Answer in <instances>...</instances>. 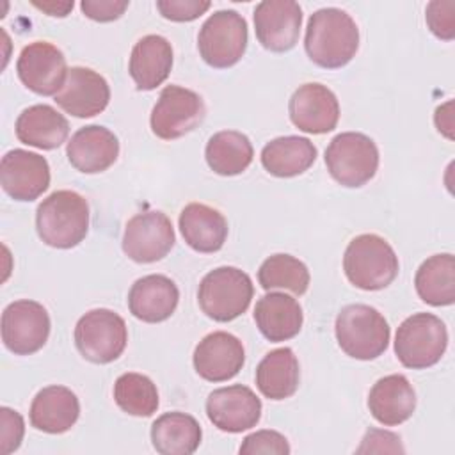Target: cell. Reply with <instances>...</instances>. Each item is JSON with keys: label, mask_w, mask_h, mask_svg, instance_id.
<instances>
[{"label": "cell", "mask_w": 455, "mask_h": 455, "mask_svg": "<svg viewBox=\"0 0 455 455\" xmlns=\"http://www.w3.org/2000/svg\"><path fill=\"white\" fill-rule=\"evenodd\" d=\"M176 242L171 219L158 210L133 215L123 235L124 254L137 263H155L165 258Z\"/></svg>", "instance_id": "12"}, {"label": "cell", "mask_w": 455, "mask_h": 455, "mask_svg": "<svg viewBox=\"0 0 455 455\" xmlns=\"http://www.w3.org/2000/svg\"><path fill=\"white\" fill-rule=\"evenodd\" d=\"M50 336V315L36 300L11 302L2 313V341L16 355H30L44 347Z\"/></svg>", "instance_id": "11"}, {"label": "cell", "mask_w": 455, "mask_h": 455, "mask_svg": "<svg viewBox=\"0 0 455 455\" xmlns=\"http://www.w3.org/2000/svg\"><path fill=\"white\" fill-rule=\"evenodd\" d=\"M180 231L197 252H217L228 238L226 217L203 203H190L180 213Z\"/></svg>", "instance_id": "27"}, {"label": "cell", "mask_w": 455, "mask_h": 455, "mask_svg": "<svg viewBox=\"0 0 455 455\" xmlns=\"http://www.w3.org/2000/svg\"><path fill=\"white\" fill-rule=\"evenodd\" d=\"M114 400L117 407L130 416L149 418L158 409L156 386L149 377L135 371L117 377L114 384Z\"/></svg>", "instance_id": "34"}, {"label": "cell", "mask_w": 455, "mask_h": 455, "mask_svg": "<svg viewBox=\"0 0 455 455\" xmlns=\"http://www.w3.org/2000/svg\"><path fill=\"white\" fill-rule=\"evenodd\" d=\"M325 165L339 185L348 188L363 187L377 172V144L359 132L338 133L325 149Z\"/></svg>", "instance_id": "8"}, {"label": "cell", "mask_w": 455, "mask_h": 455, "mask_svg": "<svg viewBox=\"0 0 455 455\" xmlns=\"http://www.w3.org/2000/svg\"><path fill=\"white\" fill-rule=\"evenodd\" d=\"M18 78L36 94L55 96L68 76L64 53L48 41H34L27 44L16 62Z\"/></svg>", "instance_id": "13"}, {"label": "cell", "mask_w": 455, "mask_h": 455, "mask_svg": "<svg viewBox=\"0 0 455 455\" xmlns=\"http://www.w3.org/2000/svg\"><path fill=\"white\" fill-rule=\"evenodd\" d=\"M254 322L259 332L274 343L295 338L304 322L300 304L279 291H268L263 295L254 307Z\"/></svg>", "instance_id": "25"}, {"label": "cell", "mask_w": 455, "mask_h": 455, "mask_svg": "<svg viewBox=\"0 0 455 455\" xmlns=\"http://www.w3.org/2000/svg\"><path fill=\"white\" fill-rule=\"evenodd\" d=\"M0 183L14 201H34L50 187L48 160L27 149H11L0 162Z\"/></svg>", "instance_id": "15"}, {"label": "cell", "mask_w": 455, "mask_h": 455, "mask_svg": "<svg viewBox=\"0 0 455 455\" xmlns=\"http://www.w3.org/2000/svg\"><path fill=\"white\" fill-rule=\"evenodd\" d=\"M334 332L341 350L359 361H371L382 355L391 336L384 315L368 304L345 306L336 316Z\"/></svg>", "instance_id": "4"}, {"label": "cell", "mask_w": 455, "mask_h": 455, "mask_svg": "<svg viewBox=\"0 0 455 455\" xmlns=\"http://www.w3.org/2000/svg\"><path fill=\"white\" fill-rule=\"evenodd\" d=\"M370 451H377V453H386V451H403L402 444H400V437L393 432L387 430H377V428H370L366 432V435L363 437V444L357 448V453H370Z\"/></svg>", "instance_id": "40"}, {"label": "cell", "mask_w": 455, "mask_h": 455, "mask_svg": "<svg viewBox=\"0 0 455 455\" xmlns=\"http://www.w3.org/2000/svg\"><path fill=\"white\" fill-rule=\"evenodd\" d=\"M395 249L379 235L364 233L352 238L343 254L347 279L361 290L377 291L389 286L398 274Z\"/></svg>", "instance_id": "3"}, {"label": "cell", "mask_w": 455, "mask_h": 455, "mask_svg": "<svg viewBox=\"0 0 455 455\" xmlns=\"http://www.w3.org/2000/svg\"><path fill=\"white\" fill-rule=\"evenodd\" d=\"M371 416L384 427L407 421L416 409V393L405 375L393 373L379 379L368 395Z\"/></svg>", "instance_id": "22"}, {"label": "cell", "mask_w": 455, "mask_h": 455, "mask_svg": "<svg viewBox=\"0 0 455 455\" xmlns=\"http://www.w3.org/2000/svg\"><path fill=\"white\" fill-rule=\"evenodd\" d=\"M180 290L172 279L162 274H149L137 279L128 291L130 313L146 323L167 320L178 307Z\"/></svg>", "instance_id": "21"}, {"label": "cell", "mask_w": 455, "mask_h": 455, "mask_svg": "<svg viewBox=\"0 0 455 455\" xmlns=\"http://www.w3.org/2000/svg\"><path fill=\"white\" fill-rule=\"evenodd\" d=\"M172 69V46L158 36L140 37L130 53L128 73L139 91H153L162 85Z\"/></svg>", "instance_id": "23"}, {"label": "cell", "mask_w": 455, "mask_h": 455, "mask_svg": "<svg viewBox=\"0 0 455 455\" xmlns=\"http://www.w3.org/2000/svg\"><path fill=\"white\" fill-rule=\"evenodd\" d=\"M110 101L108 82L91 68L73 66L68 71L55 103L75 117H92L107 108Z\"/></svg>", "instance_id": "19"}, {"label": "cell", "mask_w": 455, "mask_h": 455, "mask_svg": "<svg viewBox=\"0 0 455 455\" xmlns=\"http://www.w3.org/2000/svg\"><path fill=\"white\" fill-rule=\"evenodd\" d=\"M316 146L299 135L277 137L267 142L261 149V165L277 178H293L306 172L316 160Z\"/></svg>", "instance_id": "28"}, {"label": "cell", "mask_w": 455, "mask_h": 455, "mask_svg": "<svg viewBox=\"0 0 455 455\" xmlns=\"http://www.w3.org/2000/svg\"><path fill=\"white\" fill-rule=\"evenodd\" d=\"M446 347V325L432 313H414L396 329L395 354L405 368L423 370L437 364Z\"/></svg>", "instance_id": "6"}, {"label": "cell", "mask_w": 455, "mask_h": 455, "mask_svg": "<svg viewBox=\"0 0 455 455\" xmlns=\"http://www.w3.org/2000/svg\"><path fill=\"white\" fill-rule=\"evenodd\" d=\"M126 343V323L112 309H91L76 322L75 345L91 363L107 364L116 361L124 352Z\"/></svg>", "instance_id": "9"}, {"label": "cell", "mask_w": 455, "mask_h": 455, "mask_svg": "<svg viewBox=\"0 0 455 455\" xmlns=\"http://www.w3.org/2000/svg\"><path fill=\"white\" fill-rule=\"evenodd\" d=\"M418 297L430 306H451L455 302V258L450 252L427 258L414 275Z\"/></svg>", "instance_id": "31"}, {"label": "cell", "mask_w": 455, "mask_h": 455, "mask_svg": "<svg viewBox=\"0 0 455 455\" xmlns=\"http://www.w3.org/2000/svg\"><path fill=\"white\" fill-rule=\"evenodd\" d=\"M14 132L18 140L27 146L55 149L66 142L69 135V123L53 107L39 103L27 107L18 116Z\"/></svg>", "instance_id": "26"}, {"label": "cell", "mask_w": 455, "mask_h": 455, "mask_svg": "<svg viewBox=\"0 0 455 455\" xmlns=\"http://www.w3.org/2000/svg\"><path fill=\"white\" fill-rule=\"evenodd\" d=\"M254 286L243 270L219 267L210 270L199 283L197 302L203 313L215 322H231L247 311Z\"/></svg>", "instance_id": "5"}, {"label": "cell", "mask_w": 455, "mask_h": 455, "mask_svg": "<svg viewBox=\"0 0 455 455\" xmlns=\"http://www.w3.org/2000/svg\"><path fill=\"white\" fill-rule=\"evenodd\" d=\"M194 368L208 382H224L233 379L245 363L242 341L226 331L206 334L194 350Z\"/></svg>", "instance_id": "18"}, {"label": "cell", "mask_w": 455, "mask_h": 455, "mask_svg": "<svg viewBox=\"0 0 455 455\" xmlns=\"http://www.w3.org/2000/svg\"><path fill=\"white\" fill-rule=\"evenodd\" d=\"M204 156L213 172L220 176H236L251 165L254 149L249 137L242 132L222 130L208 139Z\"/></svg>", "instance_id": "32"}, {"label": "cell", "mask_w": 455, "mask_h": 455, "mask_svg": "<svg viewBox=\"0 0 455 455\" xmlns=\"http://www.w3.org/2000/svg\"><path fill=\"white\" fill-rule=\"evenodd\" d=\"M455 2L434 0L427 5L425 20L432 34L439 39L451 41L455 37Z\"/></svg>", "instance_id": "35"}, {"label": "cell", "mask_w": 455, "mask_h": 455, "mask_svg": "<svg viewBox=\"0 0 455 455\" xmlns=\"http://www.w3.org/2000/svg\"><path fill=\"white\" fill-rule=\"evenodd\" d=\"M128 5V0H82L80 9L87 18L107 23L121 18Z\"/></svg>", "instance_id": "39"}, {"label": "cell", "mask_w": 455, "mask_h": 455, "mask_svg": "<svg viewBox=\"0 0 455 455\" xmlns=\"http://www.w3.org/2000/svg\"><path fill=\"white\" fill-rule=\"evenodd\" d=\"M34 7L41 9L43 12H46L48 16H59V18H64L68 16V12L73 9V0L71 2H55V0H50V2H32Z\"/></svg>", "instance_id": "41"}, {"label": "cell", "mask_w": 455, "mask_h": 455, "mask_svg": "<svg viewBox=\"0 0 455 455\" xmlns=\"http://www.w3.org/2000/svg\"><path fill=\"white\" fill-rule=\"evenodd\" d=\"M309 279L307 267L291 254H274L258 270V281L265 291L284 290L293 295H304Z\"/></svg>", "instance_id": "33"}, {"label": "cell", "mask_w": 455, "mask_h": 455, "mask_svg": "<svg viewBox=\"0 0 455 455\" xmlns=\"http://www.w3.org/2000/svg\"><path fill=\"white\" fill-rule=\"evenodd\" d=\"M208 0H158L156 9L165 20L192 21L210 9Z\"/></svg>", "instance_id": "38"}, {"label": "cell", "mask_w": 455, "mask_h": 455, "mask_svg": "<svg viewBox=\"0 0 455 455\" xmlns=\"http://www.w3.org/2000/svg\"><path fill=\"white\" fill-rule=\"evenodd\" d=\"M304 48L307 57L320 68H343L359 48V28L352 16L338 7L318 9L309 16Z\"/></svg>", "instance_id": "1"}, {"label": "cell", "mask_w": 455, "mask_h": 455, "mask_svg": "<svg viewBox=\"0 0 455 455\" xmlns=\"http://www.w3.org/2000/svg\"><path fill=\"white\" fill-rule=\"evenodd\" d=\"M299 379V361L288 347L270 350L256 368V386L268 400H284L295 395Z\"/></svg>", "instance_id": "30"}, {"label": "cell", "mask_w": 455, "mask_h": 455, "mask_svg": "<svg viewBox=\"0 0 455 455\" xmlns=\"http://www.w3.org/2000/svg\"><path fill=\"white\" fill-rule=\"evenodd\" d=\"M36 229L39 238L55 249L78 245L89 231V204L75 190H55L37 206Z\"/></svg>", "instance_id": "2"}, {"label": "cell", "mask_w": 455, "mask_h": 455, "mask_svg": "<svg viewBox=\"0 0 455 455\" xmlns=\"http://www.w3.org/2000/svg\"><path fill=\"white\" fill-rule=\"evenodd\" d=\"M288 112L291 123L300 132L322 135L336 128L339 119V103L327 85L309 82L291 94Z\"/></svg>", "instance_id": "17"}, {"label": "cell", "mask_w": 455, "mask_h": 455, "mask_svg": "<svg viewBox=\"0 0 455 455\" xmlns=\"http://www.w3.org/2000/svg\"><path fill=\"white\" fill-rule=\"evenodd\" d=\"M30 425L46 434L68 432L80 416L78 396L66 386H46L32 400Z\"/></svg>", "instance_id": "24"}, {"label": "cell", "mask_w": 455, "mask_h": 455, "mask_svg": "<svg viewBox=\"0 0 455 455\" xmlns=\"http://www.w3.org/2000/svg\"><path fill=\"white\" fill-rule=\"evenodd\" d=\"M302 9L293 0H265L254 9V30L263 48L283 53L291 50L300 34Z\"/></svg>", "instance_id": "16"}, {"label": "cell", "mask_w": 455, "mask_h": 455, "mask_svg": "<svg viewBox=\"0 0 455 455\" xmlns=\"http://www.w3.org/2000/svg\"><path fill=\"white\" fill-rule=\"evenodd\" d=\"M0 453L9 455L20 448L25 434V423L20 412L2 407L0 409Z\"/></svg>", "instance_id": "37"}, {"label": "cell", "mask_w": 455, "mask_h": 455, "mask_svg": "<svg viewBox=\"0 0 455 455\" xmlns=\"http://www.w3.org/2000/svg\"><path fill=\"white\" fill-rule=\"evenodd\" d=\"M240 453L252 455V453H275V455H288L290 444L286 437L275 430H258L249 434L243 443L240 444Z\"/></svg>", "instance_id": "36"}, {"label": "cell", "mask_w": 455, "mask_h": 455, "mask_svg": "<svg viewBox=\"0 0 455 455\" xmlns=\"http://www.w3.org/2000/svg\"><path fill=\"white\" fill-rule=\"evenodd\" d=\"M451 101H448L446 105H443V107H437V110H435V126H437V130L441 132V133H444L448 139H451L453 135H451V126H453V123H451V114H450V108H451Z\"/></svg>", "instance_id": "42"}, {"label": "cell", "mask_w": 455, "mask_h": 455, "mask_svg": "<svg viewBox=\"0 0 455 455\" xmlns=\"http://www.w3.org/2000/svg\"><path fill=\"white\" fill-rule=\"evenodd\" d=\"M249 41L247 21L233 9L210 14L199 28L197 50L203 60L217 69L235 66L245 53Z\"/></svg>", "instance_id": "7"}, {"label": "cell", "mask_w": 455, "mask_h": 455, "mask_svg": "<svg viewBox=\"0 0 455 455\" xmlns=\"http://www.w3.org/2000/svg\"><path fill=\"white\" fill-rule=\"evenodd\" d=\"M203 430L187 412H165L151 425L153 448L162 455H190L201 444Z\"/></svg>", "instance_id": "29"}, {"label": "cell", "mask_w": 455, "mask_h": 455, "mask_svg": "<svg viewBox=\"0 0 455 455\" xmlns=\"http://www.w3.org/2000/svg\"><path fill=\"white\" fill-rule=\"evenodd\" d=\"M66 155L76 171L96 174L107 171L117 160L119 140L108 128L89 124L71 135Z\"/></svg>", "instance_id": "20"}, {"label": "cell", "mask_w": 455, "mask_h": 455, "mask_svg": "<svg viewBox=\"0 0 455 455\" xmlns=\"http://www.w3.org/2000/svg\"><path fill=\"white\" fill-rule=\"evenodd\" d=\"M204 114L206 107L197 92L180 85H167L151 110V132L162 140H174L197 128Z\"/></svg>", "instance_id": "10"}, {"label": "cell", "mask_w": 455, "mask_h": 455, "mask_svg": "<svg viewBox=\"0 0 455 455\" xmlns=\"http://www.w3.org/2000/svg\"><path fill=\"white\" fill-rule=\"evenodd\" d=\"M206 416L219 430L238 434L256 427L261 418V400L242 384L219 387L206 398Z\"/></svg>", "instance_id": "14"}]
</instances>
